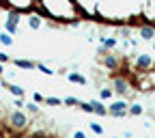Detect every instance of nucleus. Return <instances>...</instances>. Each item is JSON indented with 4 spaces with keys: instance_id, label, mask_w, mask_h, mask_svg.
Wrapping results in <instances>:
<instances>
[{
    "instance_id": "1",
    "label": "nucleus",
    "mask_w": 155,
    "mask_h": 138,
    "mask_svg": "<svg viewBox=\"0 0 155 138\" xmlns=\"http://www.w3.org/2000/svg\"><path fill=\"white\" fill-rule=\"evenodd\" d=\"M28 116L22 112V110H13L11 114H9V125L13 127V130H17V132H22V130H26L28 127Z\"/></svg>"
},
{
    "instance_id": "2",
    "label": "nucleus",
    "mask_w": 155,
    "mask_h": 138,
    "mask_svg": "<svg viewBox=\"0 0 155 138\" xmlns=\"http://www.w3.org/2000/svg\"><path fill=\"white\" fill-rule=\"evenodd\" d=\"M127 102H123V99H116V102H112L110 106H108V114L110 116H114V119H125L127 116Z\"/></svg>"
},
{
    "instance_id": "3",
    "label": "nucleus",
    "mask_w": 155,
    "mask_h": 138,
    "mask_svg": "<svg viewBox=\"0 0 155 138\" xmlns=\"http://www.w3.org/2000/svg\"><path fill=\"white\" fill-rule=\"evenodd\" d=\"M5 30H7V35H11V37L19 32V13H17V11H11V15L7 17Z\"/></svg>"
},
{
    "instance_id": "4",
    "label": "nucleus",
    "mask_w": 155,
    "mask_h": 138,
    "mask_svg": "<svg viewBox=\"0 0 155 138\" xmlns=\"http://www.w3.org/2000/svg\"><path fill=\"white\" fill-rule=\"evenodd\" d=\"M153 65H155V61L149 56V54H138L136 56V69L138 71H153Z\"/></svg>"
},
{
    "instance_id": "5",
    "label": "nucleus",
    "mask_w": 155,
    "mask_h": 138,
    "mask_svg": "<svg viewBox=\"0 0 155 138\" xmlns=\"http://www.w3.org/2000/svg\"><path fill=\"white\" fill-rule=\"evenodd\" d=\"M101 65H104L108 71H116V69H121V65H123V63H121V61H119V58H116L112 52H108V54H104V56H101Z\"/></svg>"
},
{
    "instance_id": "6",
    "label": "nucleus",
    "mask_w": 155,
    "mask_h": 138,
    "mask_svg": "<svg viewBox=\"0 0 155 138\" xmlns=\"http://www.w3.org/2000/svg\"><path fill=\"white\" fill-rule=\"evenodd\" d=\"M112 91L114 93H119V95H127L129 93V80L127 78H123V76H116L114 80H112Z\"/></svg>"
},
{
    "instance_id": "7",
    "label": "nucleus",
    "mask_w": 155,
    "mask_h": 138,
    "mask_svg": "<svg viewBox=\"0 0 155 138\" xmlns=\"http://www.w3.org/2000/svg\"><path fill=\"white\" fill-rule=\"evenodd\" d=\"M140 37L144 39V41H153V37H155V26L142 24V26H140Z\"/></svg>"
},
{
    "instance_id": "8",
    "label": "nucleus",
    "mask_w": 155,
    "mask_h": 138,
    "mask_svg": "<svg viewBox=\"0 0 155 138\" xmlns=\"http://www.w3.org/2000/svg\"><path fill=\"white\" fill-rule=\"evenodd\" d=\"M91 106H93V112L95 114H99V116H106L108 114V108L101 99H91Z\"/></svg>"
},
{
    "instance_id": "9",
    "label": "nucleus",
    "mask_w": 155,
    "mask_h": 138,
    "mask_svg": "<svg viewBox=\"0 0 155 138\" xmlns=\"http://www.w3.org/2000/svg\"><path fill=\"white\" fill-rule=\"evenodd\" d=\"M13 65L19 69H35V61H28V58H13Z\"/></svg>"
},
{
    "instance_id": "10",
    "label": "nucleus",
    "mask_w": 155,
    "mask_h": 138,
    "mask_svg": "<svg viewBox=\"0 0 155 138\" xmlns=\"http://www.w3.org/2000/svg\"><path fill=\"white\" fill-rule=\"evenodd\" d=\"M67 80H69V82H75V84H82V86H84V84H88L86 78H84V76H80V73H75V71H69V73H67Z\"/></svg>"
},
{
    "instance_id": "11",
    "label": "nucleus",
    "mask_w": 155,
    "mask_h": 138,
    "mask_svg": "<svg viewBox=\"0 0 155 138\" xmlns=\"http://www.w3.org/2000/svg\"><path fill=\"white\" fill-rule=\"evenodd\" d=\"M2 86H5L9 93H13L15 97H24V89H22V86H17V84H11V82H2Z\"/></svg>"
},
{
    "instance_id": "12",
    "label": "nucleus",
    "mask_w": 155,
    "mask_h": 138,
    "mask_svg": "<svg viewBox=\"0 0 155 138\" xmlns=\"http://www.w3.org/2000/svg\"><path fill=\"white\" fill-rule=\"evenodd\" d=\"M142 112H144L142 104H129L127 106V116H140Z\"/></svg>"
},
{
    "instance_id": "13",
    "label": "nucleus",
    "mask_w": 155,
    "mask_h": 138,
    "mask_svg": "<svg viewBox=\"0 0 155 138\" xmlns=\"http://www.w3.org/2000/svg\"><path fill=\"white\" fill-rule=\"evenodd\" d=\"M99 41H101V48H106V50L116 48V39H114V37H101Z\"/></svg>"
},
{
    "instance_id": "14",
    "label": "nucleus",
    "mask_w": 155,
    "mask_h": 138,
    "mask_svg": "<svg viewBox=\"0 0 155 138\" xmlns=\"http://www.w3.org/2000/svg\"><path fill=\"white\" fill-rule=\"evenodd\" d=\"M28 26H30L32 30L41 28V17H39V15H30V17H28Z\"/></svg>"
},
{
    "instance_id": "15",
    "label": "nucleus",
    "mask_w": 155,
    "mask_h": 138,
    "mask_svg": "<svg viewBox=\"0 0 155 138\" xmlns=\"http://www.w3.org/2000/svg\"><path fill=\"white\" fill-rule=\"evenodd\" d=\"M0 43H2L5 48H11L13 45V37L7 35V32H0Z\"/></svg>"
},
{
    "instance_id": "16",
    "label": "nucleus",
    "mask_w": 155,
    "mask_h": 138,
    "mask_svg": "<svg viewBox=\"0 0 155 138\" xmlns=\"http://www.w3.org/2000/svg\"><path fill=\"white\" fill-rule=\"evenodd\" d=\"M35 69L41 71V73H45V76H54V69H50V67H45V65H41V63H35Z\"/></svg>"
},
{
    "instance_id": "17",
    "label": "nucleus",
    "mask_w": 155,
    "mask_h": 138,
    "mask_svg": "<svg viewBox=\"0 0 155 138\" xmlns=\"http://www.w3.org/2000/svg\"><path fill=\"white\" fill-rule=\"evenodd\" d=\"M112 95H114V91H112V89H101V91H99V99H101V102H106V99H110Z\"/></svg>"
},
{
    "instance_id": "18",
    "label": "nucleus",
    "mask_w": 155,
    "mask_h": 138,
    "mask_svg": "<svg viewBox=\"0 0 155 138\" xmlns=\"http://www.w3.org/2000/svg\"><path fill=\"white\" fill-rule=\"evenodd\" d=\"M43 104H48V106H63V99L61 97H45Z\"/></svg>"
},
{
    "instance_id": "19",
    "label": "nucleus",
    "mask_w": 155,
    "mask_h": 138,
    "mask_svg": "<svg viewBox=\"0 0 155 138\" xmlns=\"http://www.w3.org/2000/svg\"><path fill=\"white\" fill-rule=\"evenodd\" d=\"M78 104H80V99H78V97H65V99H63V106H78Z\"/></svg>"
},
{
    "instance_id": "20",
    "label": "nucleus",
    "mask_w": 155,
    "mask_h": 138,
    "mask_svg": "<svg viewBox=\"0 0 155 138\" xmlns=\"http://www.w3.org/2000/svg\"><path fill=\"white\" fill-rule=\"evenodd\" d=\"M91 130H93L97 136H104V127H101L99 123H91Z\"/></svg>"
},
{
    "instance_id": "21",
    "label": "nucleus",
    "mask_w": 155,
    "mask_h": 138,
    "mask_svg": "<svg viewBox=\"0 0 155 138\" xmlns=\"http://www.w3.org/2000/svg\"><path fill=\"white\" fill-rule=\"evenodd\" d=\"M26 110H28V114H39V106L37 104H26Z\"/></svg>"
},
{
    "instance_id": "22",
    "label": "nucleus",
    "mask_w": 155,
    "mask_h": 138,
    "mask_svg": "<svg viewBox=\"0 0 155 138\" xmlns=\"http://www.w3.org/2000/svg\"><path fill=\"white\" fill-rule=\"evenodd\" d=\"M13 104H15V108H17V110H22V108L26 106V102H24V97H17V99H15Z\"/></svg>"
},
{
    "instance_id": "23",
    "label": "nucleus",
    "mask_w": 155,
    "mask_h": 138,
    "mask_svg": "<svg viewBox=\"0 0 155 138\" xmlns=\"http://www.w3.org/2000/svg\"><path fill=\"white\" fill-rule=\"evenodd\" d=\"M32 99H35V104H43V102H45V97H43L41 93H35V95H32Z\"/></svg>"
},
{
    "instance_id": "24",
    "label": "nucleus",
    "mask_w": 155,
    "mask_h": 138,
    "mask_svg": "<svg viewBox=\"0 0 155 138\" xmlns=\"http://www.w3.org/2000/svg\"><path fill=\"white\" fill-rule=\"evenodd\" d=\"M9 61H11L9 54H2V52H0V65H5V63H9Z\"/></svg>"
},
{
    "instance_id": "25",
    "label": "nucleus",
    "mask_w": 155,
    "mask_h": 138,
    "mask_svg": "<svg viewBox=\"0 0 155 138\" xmlns=\"http://www.w3.org/2000/svg\"><path fill=\"white\" fill-rule=\"evenodd\" d=\"M71 138H86V134L82 132V130H78V132H73V136Z\"/></svg>"
},
{
    "instance_id": "26",
    "label": "nucleus",
    "mask_w": 155,
    "mask_h": 138,
    "mask_svg": "<svg viewBox=\"0 0 155 138\" xmlns=\"http://www.w3.org/2000/svg\"><path fill=\"white\" fill-rule=\"evenodd\" d=\"M119 35H123V37H129V28H123V30H121Z\"/></svg>"
},
{
    "instance_id": "27",
    "label": "nucleus",
    "mask_w": 155,
    "mask_h": 138,
    "mask_svg": "<svg viewBox=\"0 0 155 138\" xmlns=\"http://www.w3.org/2000/svg\"><path fill=\"white\" fill-rule=\"evenodd\" d=\"M2 73H5V67H2V65H0V76H2Z\"/></svg>"
},
{
    "instance_id": "28",
    "label": "nucleus",
    "mask_w": 155,
    "mask_h": 138,
    "mask_svg": "<svg viewBox=\"0 0 155 138\" xmlns=\"http://www.w3.org/2000/svg\"><path fill=\"white\" fill-rule=\"evenodd\" d=\"M112 138H121V136H112Z\"/></svg>"
},
{
    "instance_id": "29",
    "label": "nucleus",
    "mask_w": 155,
    "mask_h": 138,
    "mask_svg": "<svg viewBox=\"0 0 155 138\" xmlns=\"http://www.w3.org/2000/svg\"><path fill=\"white\" fill-rule=\"evenodd\" d=\"M151 114H153V116H155V110H153V112H151Z\"/></svg>"
},
{
    "instance_id": "30",
    "label": "nucleus",
    "mask_w": 155,
    "mask_h": 138,
    "mask_svg": "<svg viewBox=\"0 0 155 138\" xmlns=\"http://www.w3.org/2000/svg\"><path fill=\"white\" fill-rule=\"evenodd\" d=\"M153 50H155V41H153Z\"/></svg>"
}]
</instances>
